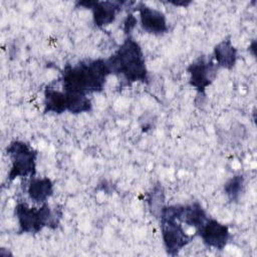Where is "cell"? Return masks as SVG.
<instances>
[{"label":"cell","instance_id":"d6986e66","mask_svg":"<svg viewBox=\"0 0 257 257\" xmlns=\"http://www.w3.org/2000/svg\"><path fill=\"white\" fill-rule=\"evenodd\" d=\"M255 47H256V41L253 40L249 45V50L251 51L252 55H255Z\"/></svg>","mask_w":257,"mask_h":257},{"label":"cell","instance_id":"6da1fadb","mask_svg":"<svg viewBox=\"0 0 257 257\" xmlns=\"http://www.w3.org/2000/svg\"><path fill=\"white\" fill-rule=\"evenodd\" d=\"M110 71L103 58H88L66 64L61 70L60 82L66 93L89 95L101 92Z\"/></svg>","mask_w":257,"mask_h":257},{"label":"cell","instance_id":"5b68a950","mask_svg":"<svg viewBox=\"0 0 257 257\" xmlns=\"http://www.w3.org/2000/svg\"><path fill=\"white\" fill-rule=\"evenodd\" d=\"M161 235L165 250L168 255H178L194 239V235H189L181 222L176 218L161 215L160 218Z\"/></svg>","mask_w":257,"mask_h":257},{"label":"cell","instance_id":"7a4b0ae2","mask_svg":"<svg viewBox=\"0 0 257 257\" xmlns=\"http://www.w3.org/2000/svg\"><path fill=\"white\" fill-rule=\"evenodd\" d=\"M106 62L110 74L120 77L127 85L136 82L149 83V70L144 50L132 35L126 36Z\"/></svg>","mask_w":257,"mask_h":257},{"label":"cell","instance_id":"7c38bea8","mask_svg":"<svg viewBox=\"0 0 257 257\" xmlns=\"http://www.w3.org/2000/svg\"><path fill=\"white\" fill-rule=\"evenodd\" d=\"M54 184L48 177H32L30 178L26 193L29 199L35 204L42 205L48 201L53 195Z\"/></svg>","mask_w":257,"mask_h":257},{"label":"cell","instance_id":"9c48e42d","mask_svg":"<svg viewBox=\"0 0 257 257\" xmlns=\"http://www.w3.org/2000/svg\"><path fill=\"white\" fill-rule=\"evenodd\" d=\"M135 10L139 13L138 21L146 33L155 36H161L168 33L169 24L167 16L163 11L142 2L136 4Z\"/></svg>","mask_w":257,"mask_h":257},{"label":"cell","instance_id":"9a60e30c","mask_svg":"<svg viewBox=\"0 0 257 257\" xmlns=\"http://www.w3.org/2000/svg\"><path fill=\"white\" fill-rule=\"evenodd\" d=\"M245 190V177L237 174L228 179L223 187L224 194L230 202H238Z\"/></svg>","mask_w":257,"mask_h":257},{"label":"cell","instance_id":"8fae6325","mask_svg":"<svg viewBox=\"0 0 257 257\" xmlns=\"http://www.w3.org/2000/svg\"><path fill=\"white\" fill-rule=\"evenodd\" d=\"M212 57L219 68L231 70L237 63L238 50L230 38H225L214 46Z\"/></svg>","mask_w":257,"mask_h":257},{"label":"cell","instance_id":"5bb4252c","mask_svg":"<svg viewBox=\"0 0 257 257\" xmlns=\"http://www.w3.org/2000/svg\"><path fill=\"white\" fill-rule=\"evenodd\" d=\"M146 203L151 214L156 219H159L162 210L166 206L165 190L160 182L153 185L151 190L146 194Z\"/></svg>","mask_w":257,"mask_h":257},{"label":"cell","instance_id":"ba28073f","mask_svg":"<svg viewBox=\"0 0 257 257\" xmlns=\"http://www.w3.org/2000/svg\"><path fill=\"white\" fill-rule=\"evenodd\" d=\"M126 3L125 1L84 0L75 2V7L89 9L92 13L93 24L98 28H103L115 20L117 14Z\"/></svg>","mask_w":257,"mask_h":257},{"label":"cell","instance_id":"30bf717a","mask_svg":"<svg viewBox=\"0 0 257 257\" xmlns=\"http://www.w3.org/2000/svg\"><path fill=\"white\" fill-rule=\"evenodd\" d=\"M196 234L200 236L204 245L216 250L225 249L231 237L227 225L210 217L196 231Z\"/></svg>","mask_w":257,"mask_h":257},{"label":"cell","instance_id":"3957f363","mask_svg":"<svg viewBox=\"0 0 257 257\" xmlns=\"http://www.w3.org/2000/svg\"><path fill=\"white\" fill-rule=\"evenodd\" d=\"M14 216L17 220L19 233L37 234L44 228H57L62 218V210L51 208L47 202L36 208L18 201L14 207Z\"/></svg>","mask_w":257,"mask_h":257},{"label":"cell","instance_id":"2e32d148","mask_svg":"<svg viewBox=\"0 0 257 257\" xmlns=\"http://www.w3.org/2000/svg\"><path fill=\"white\" fill-rule=\"evenodd\" d=\"M68 95V107L67 111L72 114H79L83 112H89L92 109V102L88 95L82 94H72Z\"/></svg>","mask_w":257,"mask_h":257},{"label":"cell","instance_id":"277c9868","mask_svg":"<svg viewBox=\"0 0 257 257\" xmlns=\"http://www.w3.org/2000/svg\"><path fill=\"white\" fill-rule=\"evenodd\" d=\"M6 154L11 162L7 182L35 176L38 153L28 143L19 140L12 141L6 148Z\"/></svg>","mask_w":257,"mask_h":257},{"label":"cell","instance_id":"ac0fdd59","mask_svg":"<svg viewBox=\"0 0 257 257\" xmlns=\"http://www.w3.org/2000/svg\"><path fill=\"white\" fill-rule=\"evenodd\" d=\"M168 4H171V5H174V6H177V7H179V6H182V7H187V6H189L192 2L191 1H168L167 2Z\"/></svg>","mask_w":257,"mask_h":257},{"label":"cell","instance_id":"8992f818","mask_svg":"<svg viewBox=\"0 0 257 257\" xmlns=\"http://www.w3.org/2000/svg\"><path fill=\"white\" fill-rule=\"evenodd\" d=\"M219 67L212 56L200 55L187 67L189 84L197 91V94H206V89L217 77Z\"/></svg>","mask_w":257,"mask_h":257},{"label":"cell","instance_id":"e0dca14e","mask_svg":"<svg viewBox=\"0 0 257 257\" xmlns=\"http://www.w3.org/2000/svg\"><path fill=\"white\" fill-rule=\"evenodd\" d=\"M138 24V18L134 15V13H128L123 20V32L126 36H130L132 31L135 29Z\"/></svg>","mask_w":257,"mask_h":257},{"label":"cell","instance_id":"52a82bcc","mask_svg":"<svg viewBox=\"0 0 257 257\" xmlns=\"http://www.w3.org/2000/svg\"><path fill=\"white\" fill-rule=\"evenodd\" d=\"M161 215L176 218L182 224H186L187 226L194 228L196 231L201 228L209 218L205 208L198 201L186 205H166L162 210Z\"/></svg>","mask_w":257,"mask_h":257},{"label":"cell","instance_id":"4fadbf2b","mask_svg":"<svg viewBox=\"0 0 257 257\" xmlns=\"http://www.w3.org/2000/svg\"><path fill=\"white\" fill-rule=\"evenodd\" d=\"M67 107H68L67 93L51 85H47L43 92L44 113L61 114L67 111Z\"/></svg>","mask_w":257,"mask_h":257}]
</instances>
